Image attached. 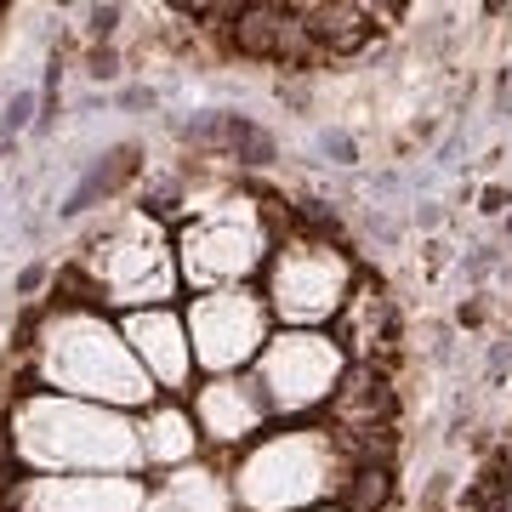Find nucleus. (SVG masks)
<instances>
[{
  "instance_id": "14",
  "label": "nucleus",
  "mask_w": 512,
  "mask_h": 512,
  "mask_svg": "<svg viewBox=\"0 0 512 512\" xmlns=\"http://www.w3.org/2000/svg\"><path fill=\"white\" fill-rule=\"evenodd\" d=\"M137 171H143V143H114L109 154H97L86 165V177L69 188V200L57 205V217L74 222V217H86V211H97V205H114L126 194V183H137Z\"/></svg>"
},
{
  "instance_id": "15",
  "label": "nucleus",
  "mask_w": 512,
  "mask_h": 512,
  "mask_svg": "<svg viewBox=\"0 0 512 512\" xmlns=\"http://www.w3.org/2000/svg\"><path fill=\"white\" fill-rule=\"evenodd\" d=\"M148 484H154L148 512H234L228 484H222V461H200V467H188V473L148 478Z\"/></svg>"
},
{
  "instance_id": "22",
  "label": "nucleus",
  "mask_w": 512,
  "mask_h": 512,
  "mask_svg": "<svg viewBox=\"0 0 512 512\" xmlns=\"http://www.w3.org/2000/svg\"><path fill=\"white\" fill-rule=\"evenodd\" d=\"M313 512H353V507H313Z\"/></svg>"
},
{
  "instance_id": "12",
  "label": "nucleus",
  "mask_w": 512,
  "mask_h": 512,
  "mask_svg": "<svg viewBox=\"0 0 512 512\" xmlns=\"http://www.w3.org/2000/svg\"><path fill=\"white\" fill-rule=\"evenodd\" d=\"M137 444H143V473L148 478H171L188 473L205 461V439L194 427V410L188 399H154L137 416Z\"/></svg>"
},
{
  "instance_id": "20",
  "label": "nucleus",
  "mask_w": 512,
  "mask_h": 512,
  "mask_svg": "<svg viewBox=\"0 0 512 512\" xmlns=\"http://www.w3.org/2000/svg\"><path fill=\"white\" fill-rule=\"evenodd\" d=\"M319 148H325V154H336V165H359V148H353L342 131H325V137H319Z\"/></svg>"
},
{
  "instance_id": "11",
  "label": "nucleus",
  "mask_w": 512,
  "mask_h": 512,
  "mask_svg": "<svg viewBox=\"0 0 512 512\" xmlns=\"http://www.w3.org/2000/svg\"><path fill=\"white\" fill-rule=\"evenodd\" d=\"M120 330H126L131 359L143 365V376L154 382L160 399H188V393H194L200 365H194V342H188L183 302H171V308H143V313H120Z\"/></svg>"
},
{
  "instance_id": "5",
  "label": "nucleus",
  "mask_w": 512,
  "mask_h": 512,
  "mask_svg": "<svg viewBox=\"0 0 512 512\" xmlns=\"http://www.w3.org/2000/svg\"><path fill=\"white\" fill-rule=\"evenodd\" d=\"M279 228H285V217H279L262 194H251V188H239V183L228 188L222 200H211L205 211L183 217L171 228L183 296L262 285V268H268V256H274Z\"/></svg>"
},
{
  "instance_id": "8",
  "label": "nucleus",
  "mask_w": 512,
  "mask_h": 512,
  "mask_svg": "<svg viewBox=\"0 0 512 512\" xmlns=\"http://www.w3.org/2000/svg\"><path fill=\"white\" fill-rule=\"evenodd\" d=\"M183 319H188V342H194L200 376H251L262 348L279 330L256 285L183 296Z\"/></svg>"
},
{
  "instance_id": "16",
  "label": "nucleus",
  "mask_w": 512,
  "mask_h": 512,
  "mask_svg": "<svg viewBox=\"0 0 512 512\" xmlns=\"http://www.w3.org/2000/svg\"><path fill=\"white\" fill-rule=\"evenodd\" d=\"M40 126V92H29V86H18V92L0 103V154L18 143V137H29V131Z\"/></svg>"
},
{
  "instance_id": "21",
  "label": "nucleus",
  "mask_w": 512,
  "mask_h": 512,
  "mask_svg": "<svg viewBox=\"0 0 512 512\" xmlns=\"http://www.w3.org/2000/svg\"><path fill=\"white\" fill-rule=\"evenodd\" d=\"M495 512H512V450H507V478H501V501H495Z\"/></svg>"
},
{
  "instance_id": "6",
  "label": "nucleus",
  "mask_w": 512,
  "mask_h": 512,
  "mask_svg": "<svg viewBox=\"0 0 512 512\" xmlns=\"http://www.w3.org/2000/svg\"><path fill=\"white\" fill-rule=\"evenodd\" d=\"M359 279H365L359 256L342 239H330V228L285 217L256 291H262L279 330H336L342 308L359 291Z\"/></svg>"
},
{
  "instance_id": "7",
  "label": "nucleus",
  "mask_w": 512,
  "mask_h": 512,
  "mask_svg": "<svg viewBox=\"0 0 512 512\" xmlns=\"http://www.w3.org/2000/svg\"><path fill=\"white\" fill-rule=\"evenodd\" d=\"M353 376V353L336 330H274L251 382L274 421H325Z\"/></svg>"
},
{
  "instance_id": "1",
  "label": "nucleus",
  "mask_w": 512,
  "mask_h": 512,
  "mask_svg": "<svg viewBox=\"0 0 512 512\" xmlns=\"http://www.w3.org/2000/svg\"><path fill=\"white\" fill-rule=\"evenodd\" d=\"M12 387H40L63 399L109 404L126 416H143L160 399L143 365L131 359L126 330L109 308L52 291L23 313L18 348H12Z\"/></svg>"
},
{
  "instance_id": "18",
  "label": "nucleus",
  "mask_w": 512,
  "mask_h": 512,
  "mask_svg": "<svg viewBox=\"0 0 512 512\" xmlns=\"http://www.w3.org/2000/svg\"><path fill=\"white\" fill-rule=\"evenodd\" d=\"M86 74H92V80H114V74H120V52H114V46H92V52H86Z\"/></svg>"
},
{
  "instance_id": "17",
  "label": "nucleus",
  "mask_w": 512,
  "mask_h": 512,
  "mask_svg": "<svg viewBox=\"0 0 512 512\" xmlns=\"http://www.w3.org/2000/svg\"><path fill=\"white\" fill-rule=\"evenodd\" d=\"M80 18H86V40L92 46H114L120 23H126V6H86Z\"/></svg>"
},
{
  "instance_id": "9",
  "label": "nucleus",
  "mask_w": 512,
  "mask_h": 512,
  "mask_svg": "<svg viewBox=\"0 0 512 512\" xmlns=\"http://www.w3.org/2000/svg\"><path fill=\"white\" fill-rule=\"evenodd\" d=\"M143 473H12L0 478V512H148Z\"/></svg>"
},
{
  "instance_id": "4",
  "label": "nucleus",
  "mask_w": 512,
  "mask_h": 512,
  "mask_svg": "<svg viewBox=\"0 0 512 512\" xmlns=\"http://www.w3.org/2000/svg\"><path fill=\"white\" fill-rule=\"evenodd\" d=\"M57 291L80 296L120 313L143 308H171L183 302V274H177V245H171V222L154 217L148 205H114L97 222L86 245L63 262Z\"/></svg>"
},
{
  "instance_id": "3",
  "label": "nucleus",
  "mask_w": 512,
  "mask_h": 512,
  "mask_svg": "<svg viewBox=\"0 0 512 512\" xmlns=\"http://www.w3.org/2000/svg\"><path fill=\"white\" fill-rule=\"evenodd\" d=\"M359 467V450L330 421H274L234 461H222V484L234 512H313L348 507Z\"/></svg>"
},
{
  "instance_id": "19",
  "label": "nucleus",
  "mask_w": 512,
  "mask_h": 512,
  "mask_svg": "<svg viewBox=\"0 0 512 512\" xmlns=\"http://www.w3.org/2000/svg\"><path fill=\"white\" fill-rule=\"evenodd\" d=\"M46 279H52V262H35V268H23V274H18V285H12V291H18L23 302H35V296L46 291Z\"/></svg>"
},
{
  "instance_id": "10",
  "label": "nucleus",
  "mask_w": 512,
  "mask_h": 512,
  "mask_svg": "<svg viewBox=\"0 0 512 512\" xmlns=\"http://www.w3.org/2000/svg\"><path fill=\"white\" fill-rule=\"evenodd\" d=\"M188 410H194V427H200L211 461H234L245 444H256L274 427L251 376H200L188 393Z\"/></svg>"
},
{
  "instance_id": "2",
  "label": "nucleus",
  "mask_w": 512,
  "mask_h": 512,
  "mask_svg": "<svg viewBox=\"0 0 512 512\" xmlns=\"http://www.w3.org/2000/svg\"><path fill=\"white\" fill-rule=\"evenodd\" d=\"M0 461L12 473H143L137 416L109 404L12 387L0 399ZM148 478V473H143Z\"/></svg>"
},
{
  "instance_id": "13",
  "label": "nucleus",
  "mask_w": 512,
  "mask_h": 512,
  "mask_svg": "<svg viewBox=\"0 0 512 512\" xmlns=\"http://www.w3.org/2000/svg\"><path fill=\"white\" fill-rule=\"evenodd\" d=\"M336 336H342V348L353 353V365H376V353L399 336V325H393V302H387L382 279H359V291H353V302L342 308V319H336Z\"/></svg>"
}]
</instances>
